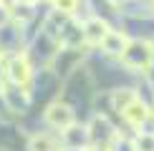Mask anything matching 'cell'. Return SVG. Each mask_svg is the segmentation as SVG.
Segmentation results:
<instances>
[{"label":"cell","mask_w":154,"mask_h":151,"mask_svg":"<svg viewBox=\"0 0 154 151\" xmlns=\"http://www.w3.org/2000/svg\"><path fill=\"white\" fill-rule=\"evenodd\" d=\"M121 58H124V63L131 66V68H144V66H149L152 58H154V48L149 43H144V40H134V43L126 46Z\"/></svg>","instance_id":"1"},{"label":"cell","mask_w":154,"mask_h":151,"mask_svg":"<svg viewBox=\"0 0 154 151\" xmlns=\"http://www.w3.org/2000/svg\"><path fill=\"white\" fill-rule=\"evenodd\" d=\"M137 149L139 151H154V136L152 134H142L137 138Z\"/></svg>","instance_id":"10"},{"label":"cell","mask_w":154,"mask_h":151,"mask_svg":"<svg viewBox=\"0 0 154 151\" xmlns=\"http://www.w3.org/2000/svg\"><path fill=\"white\" fill-rule=\"evenodd\" d=\"M28 151H56V141L51 136H46V134H38V136L30 138Z\"/></svg>","instance_id":"7"},{"label":"cell","mask_w":154,"mask_h":151,"mask_svg":"<svg viewBox=\"0 0 154 151\" xmlns=\"http://www.w3.org/2000/svg\"><path fill=\"white\" fill-rule=\"evenodd\" d=\"M124 118H126L129 123H134V126H142L146 118H149V111H146V106H144L139 98H134L131 103H129V108L124 111Z\"/></svg>","instance_id":"6"},{"label":"cell","mask_w":154,"mask_h":151,"mask_svg":"<svg viewBox=\"0 0 154 151\" xmlns=\"http://www.w3.org/2000/svg\"><path fill=\"white\" fill-rule=\"evenodd\" d=\"M106 33H109V28H106V23L101 20V18H88V20L83 23L86 43H99V46H101V40L106 38Z\"/></svg>","instance_id":"5"},{"label":"cell","mask_w":154,"mask_h":151,"mask_svg":"<svg viewBox=\"0 0 154 151\" xmlns=\"http://www.w3.org/2000/svg\"><path fill=\"white\" fill-rule=\"evenodd\" d=\"M46 121L53 126V129L66 131V129H71V126H73V111L68 108L66 103H53V106H48V108H46Z\"/></svg>","instance_id":"3"},{"label":"cell","mask_w":154,"mask_h":151,"mask_svg":"<svg viewBox=\"0 0 154 151\" xmlns=\"http://www.w3.org/2000/svg\"><path fill=\"white\" fill-rule=\"evenodd\" d=\"M5 76H8V81L15 83V86H28L33 71H30V63L25 61L23 55H13L8 61V66H5Z\"/></svg>","instance_id":"2"},{"label":"cell","mask_w":154,"mask_h":151,"mask_svg":"<svg viewBox=\"0 0 154 151\" xmlns=\"http://www.w3.org/2000/svg\"><path fill=\"white\" fill-rule=\"evenodd\" d=\"M76 5H79V0H53V8L66 13V15H71V13H76Z\"/></svg>","instance_id":"9"},{"label":"cell","mask_w":154,"mask_h":151,"mask_svg":"<svg viewBox=\"0 0 154 151\" xmlns=\"http://www.w3.org/2000/svg\"><path fill=\"white\" fill-rule=\"evenodd\" d=\"M126 46H129V40H126V35L121 33V30H109L106 38L101 40V48H104L109 55H124Z\"/></svg>","instance_id":"4"},{"label":"cell","mask_w":154,"mask_h":151,"mask_svg":"<svg viewBox=\"0 0 154 151\" xmlns=\"http://www.w3.org/2000/svg\"><path fill=\"white\" fill-rule=\"evenodd\" d=\"M109 3H114V5H116V3H124V0H109Z\"/></svg>","instance_id":"12"},{"label":"cell","mask_w":154,"mask_h":151,"mask_svg":"<svg viewBox=\"0 0 154 151\" xmlns=\"http://www.w3.org/2000/svg\"><path fill=\"white\" fill-rule=\"evenodd\" d=\"M134 98H137V93H134V91H126V88H124V91H116V93H114V106H116V111L124 113Z\"/></svg>","instance_id":"8"},{"label":"cell","mask_w":154,"mask_h":151,"mask_svg":"<svg viewBox=\"0 0 154 151\" xmlns=\"http://www.w3.org/2000/svg\"><path fill=\"white\" fill-rule=\"evenodd\" d=\"M88 151H109L106 146H94V149H88Z\"/></svg>","instance_id":"11"},{"label":"cell","mask_w":154,"mask_h":151,"mask_svg":"<svg viewBox=\"0 0 154 151\" xmlns=\"http://www.w3.org/2000/svg\"><path fill=\"white\" fill-rule=\"evenodd\" d=\"M63 151H79V149H63Z\"/></svg>","instance_id":"13"}]
</instances>
